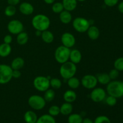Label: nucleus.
<instances>
[{"mask_svg":"<svg viewBox=\"0 0 123 123\" xmlns=\"http://www.w3.org/2000/svg\"><path fill=\"white\" fill-rule=\"evenodd\" d=\"M50 19L48 16L44 14H37L32 20V25L37 31H43L47 30L50 26Z\"/></svg>","mask_w":123,"mask_h":123,"instance_id":"nucleus-1","label":"nucleus"},{"mask_svg":"<svg viewBox=\"0 0 123 123\" xmlns=\"http://www.w3.org/2000/svg\"><path fill=\"white\" fill-rule=\"evenodd\" d=\"M106 91L109 96L115 98H121L123 97V82L118 80L111 81L107 84Z\"/></svg>","mask_w":123,"mask_h":123,"instance_id":"nucleus-2","label":"nucleus"},{"mask_svg":"<svg viewBox=\"0 0 123 123\" xmlns=\"http://www.w3.org/2000/svg\"><path fill=\"white\" fill-rule=\"evenodd\" d=\"M76 70L77 67L75 64L71 61H67L62 64L60 68V73L63 79L68 80L75 75Z\"/></svg>","mask_w":123,"mask_h":123,"instance_id":"nucleus-3","label":"nucleus"},{"mask_svg":"<svg viewBox=\"0 0 123 123\" xmlns=\"http://www.w3.org/2000/svg\"><path fill=\"white\" fill-rule=\"evenodd\" d=\"M70 51L71 50L70 48H67L63 45L58 47L54 55L56 61L61 64L68 61L69 60Z\"/></svg>","mask_w":123,"mask_h":123,"instance_id":"nucleus-4","label":"nucleus"},{"mask_svg":"<svg viewBox=\"0 0 123 123\" xmlns=\"http://www.w3.org/2000/svg\"><path fill=\"white\" fill-rule=\"evenodd\" d=\"M13 69L7 64H0V84H6L12 79Z\"/></svg>","mask_w":123,"mask_h":123,"instance_id":"nucleus-5","label":"nucleus"},{"mask_svg":"<svg viewBox=\"0 0 123 123\" xmlns=\"http://www.w3.org/2000/svg\"><path fill=\"white\" fill-rule=\"evenodd\" d=\"M28 104L32 109L39 111L43 109L46 105V100L42 96L32 95L28 99Z\"/></svg>","mask_w":123,"mask_h":123,"instance_id":"nucleus-6","label":"nucleus"},{"mask_svg":"<svg viewBox=\"0 0 123 123\" xmlns=\"http://www.w3.org/2000/svg\"><path fill=\"white\" fill-rule=\"evenodd\" d=\"M33 84L36 90L41 92H44L50 86V80L47 77L39 76L35 78Z\"/></svg>","mask_w":123,"mask_h":123,"instance_id":"nucleus-7","label":"nucleus"},{"mask_svg":"<svg viewBox=\"0 0 123 123\" xmlns=\"http://www.w3.org/2000/svg\"><path fill=\"white\" fill-rule=\"evenodd\" d=\"M73 26L76 31L82 33L87 31L88 29L90 26V23L85 18L78 17L73 20Z\"/></svg>","mask_w":123,"mask_h":123,"instance_id":"nucleus-8","label":"nucleus"},{"mask_svg":"<svg viewBox=\"0 0 123 123\" xmlns=\"http://www.w3.org/2000/svg\"><path fill=\"white\" fill-rule=\"evenodd\" d=\"M96 76L92 74H86L81 79L82 85L86 89H94L97 84Z\"/></svg>","mask_w":123,"mask_h":123,"instance_id":"nucleus-9","label":"nucleus"},{"mask_svg":"<svg viewBox=\"0 0 123 123\" xmlns=\"http://www.w3.org/2000/svg\"><path fill=\"white\" fill-rule=\"evenodd\" d=\"M7 29L12 34H18L23 31L24 25L19 20H12L8 24Z\"/></svg>","mask_w":123,"mask_h":123,"instance_id":"nucleus-10","label":"nucleus"},{"mask_svg":"<svg viewBox=\"0 0 123 123\" xmlns=\"http://www.w3.org/2000/svg\"><path fill=\"white\" fill-rule=\"evenodd\" d=\"M106 93L104 89L102 88H94L90 94V97L93 102L98 103L104 100L106 98Z\"/></svg>","mask_w":123,"mask_h":123,"instance_id":"nucleus-11","label":"nucleus"},{"mask_svg":"<svg viewBox=\"0 0 123 123\" xmlns=\"http://www.w3.org/2000/svg\"><path fill=\"white\" fill-rule=\"evenodd\" d=\"M61 42L64 46L71 48L74 46L76 43L75 37L70 32H65L62 35L61 38Z\"/></svg>","mask_w":123,"mask_h":123,"instance_id":"nucleus-12","label":"nucleus"},{"mask_svg":"<svg viewBox=\"0 0 123 123\" xmlns=\"http://www.w3.org/2000/svg\"><path fill=\"white\" fill-rule=\"evenodd\" d=\"M19 11L25 15H30L34 12V7L29 2H24L19 6Z\"/></svg>","mask_w":123,"mask_h":123,"instance_id":"nucleus-13","label":"nucleus"},{"mask_svg":"<svg viewBox=\"0 0 123 123\" xmlns=\"http://www.w3.org/2000/svg\"><path fill=\"white\" fill-rule=\"evenodd\" d=\"M69 59L71 62L75 64L79 63L82 60L81 53L78 49H73L70 51Z\"/></svg>","mask_w":123,"mask_h":123,"instance_id":"nucleus-14","label":"nucleus"},{"mask_svg":"<svg viewBox=\"0 0 123 123\" xmlns=\"http://www.w3.org/2000/svg\"><path fill=\"white\" fill-rule=\"evenodd\" d=\"M24 118L26 123H36L38 117L34 112L32 111H28L24 114Z\"/></svg>","mask_w":123,"mask_h":123,"instance_id":"nucleus-15","label":"nucleus"},{"mask_svg":"<svg viewBox=\"0 0 123 123\" xmlns=\"http://www.w3.org/2000/svg\"><path fill=\"white\" fill-rule=\"evenodd\" d=\"M88 36L91 40H96L99 37L100 31L96 26H91L87 30Z\"/></svg>","mask_w":123,"mask_h":123,"instance_id":"nucleus-16","label":"nucleus"},{"mask_svg":"<svg viewBox=\"0 0 123 123\" xmlns=\"http://www.w3.org/2000/svg\"><path fill=\"white\" fill-rule=\"evenodd\" d=\"M64 8L68 12L74 10L77 6V0H62Z\"/></svg>","mask_w":123,"mask_h":123,"instance_id":"nucleus-17","label":"nucleus"},{"mask_svg":"<svg viewBox=\"0 0 123 123\" xmlns=\"http://www.w3.org/2000/svg\"><path fill=\"white\" fill-rule=\"evenodd\" d=\"M63 98L66 102L72 103V102H74L76 99V93L73 90H67L64 94Z\"/></svg>","mask_w":123,"mask_h":123,"instance_id":"nucleus-18","label":"nucleus"},{"mask_svg":"<svg viewBox=\"0 0 123 123\" xmlns=\"http://www.w3.org/2000/svg\"><path fill=\"white\" fill-rule=\"evenodd\" d=\"M12 52V48L10 44L2 43L0 44V56L1 57H7Z\"/></svg>","mask_w":123,"mask_h":123,"instance_id":"nucleus-19","label":"nucleus"},{"mask_svg":"<svg viewBox=\"0 0 123 123\" xmlns=\"http://www.w3.org/2000/svg\"><path fill=\"white\" fill-rule=\"evenodd\" d=\"M25 61L21 57H17L12 61L11 66L13 70H20L24 66Z\"/></svg>","mask_w":123,"mask_h":123,"instance_id":"nucleus-20","label":"nucleus"},{"mask_svg":"<svg viewBox=\"0 0 123 123\" xmlns=\"http://www.w3.org/2000/svg\"><path fill=\"white\" fill-rule=\"evenodd\" d=\"M60 19L62 23L68 24L72 19V16L70 12L67 10L62 11L60 14Z\"/></svg>","mask_w":123,"mask_h":123,"instance_id":"nucleus-21","label":"nucleus"},{"mask_svg":"<svg viewBox=\"0 0 123 123\" xmlns=\"http://www.w3.org/2000/svg\"><path fill=\"white\" fill-rule=\"evenodd\" d=\"M60 113L63 115H68L71 114L73 111V106L70 103L66 102L60 107Z\"/></svg>","mask_w":123,"mask_h":123,"instance_id":"nucleus-22","label":"nucleus"},{"mask_svg":"<svg viewBox=\"0 0 123 123\" xmlns=\"http://www.w3.org/2000/svg\"><path fill=\"white\" fill-rule=\"evenodd\" d=\"M36 123H56L54 117L49 114H44L38 118Z\"/></svg>","mask_w":123,"mask_h":123,"instance_id":"nucleus-23","label":"nucleus"},{"mask_svg":"<svg viewBox=\"0 0 123 123\" xmlns=\"http://www.w3.org/2000/svg\"><path fill=\"white\" fill-rule=\"evenodd\" d=\"M41 37L43 42H45L46 43H51L54 41V34L48 30L42 31Z\"/></svg>","mask_w":123,"mask_h":123,"instance_id":"nucleus-24","label":"nucleus"},{"mask_svg":"<svg viewBox=\"0 0 123 123\" xmlns=\"http://www.w3.org/2000/svg\"><path fill=\"white\" fill-rule=\"evenodd\" d=\"M97 82L102 85H107L111 82V78L107 73H100L97 75Z\"/></svg>","mask_w":123,"mask_h":123,"instance_id":"nucleus-25","label":"nucleus"},{"mask_svg":"<svg viewBox=\"0 0 123 123\" xmlns=\"http://www.w3.org/2000/svg\"><path fill=\"white\" fill-rule=\"evenodd\" d=\"M16 41L20 45L25 44L28 41V35L25 32H21L18 34L16 37Z\"/></svg>","mask_w":123,"mask_h":123,"instance_id":"nucleus-26","label":"nucleus"},{"mask_svg":"<svg viewBox=\"0 0 123 123\" xmlns=\"http://www.w3.org/2000/svg\"><path fill=\"white\" fill-rule=\"evenodd\" d=\"M83 118L80 114H70L68 117V123H82Z\"/></svg>","mask_w":123,"mask_h":123,"instance_id":"nucleus-27","label":"nucleus"},{"mask_svg":"<svg viewBox=\"0 0 123 123\" xmlns=\"http://www.w3.org/2000/svg\"><path fill=\"white\" fill-rule=\"evenodd\" d=\"M68 86L72 89H76L80 85V80L78 78L76 77H72L71 78L68 79L67 81Z\"/></svg>","mask_w":123,"mask_h":123,"instance_id":"nucleus-28","label":"nucleus"},{"mask_svg":"<svg viewBox=\"0 0 123 123\" xmlns=\"http://www.w3.org/2000/svg\"><path fill=\"white\" fill-rule=\"evenodd\" d=\"M44 92H45V93H44L43 98H44L46 102H51L54 99L55 96V92L54 90H52V89H48Z\"/></svg>","mask_w":123,"mask_h":123,"instance_id":"nucleus-29","label":"nucleus"},{"mask_svg":"<svg viewBox=\"0 0 123 123\" xmlns=\"http://www.w3.org/2000/svg\"><path fill=\"white\" fill-rule=\"evenodd\" d=\"M16 12V7L13 6H10L8 5L4 10V13L8 17H12L15 14Z\"/></svg>","mask_w":123,"mask_h":123,"instance_id":"nucleus-30","label":"nucleus"},{"mask_svg":"<svg viewBox=\"0 0 123 123\" xmlns=\"http://www.w3.org/2000/svg\"><path fill=\"white\" fill-rule=\"evenodd\" d=\"M62 85V82L61 80L58 78H52L50 80V86L54 89H59Z\"/></svg>","mask_w":123,"mask_h":123,"instance_id":"nucleus-31","label":"nucleus"},{"mask_svg":"<svg viewBox=\"0 0 123 123\" xmlns=\"http://www.w3.org/2000/svg\"><path fill=\"white\" fill-rule=\"evenodd\" d=\"M48 112L50 115L52 117H55L60 114V108L58 106L53 105L49 108Z\"/></svg>","mask_w":123,"mask_h":123,"instance_id":"nucleus-32","label":"nucleus"},{"mask_svg":"<svg viewBox=\"0 0 123 123\" xmlns=\"http://www.w3.org/2000/svg\"><path fill=\"white\" fill-rule=\"evenodd\" d=\"M52 11L55 13H60L63 11L64 8L62 3L57 2L53 4L52 7Z\"/></svg>","mask_w":123,"mask_h":123,"instance_id":"nucleus-33","label":"nucleus"},{"mask_svg":"<svg viewBox=\"0 0 123 123\" xmlns=\"http://www.w3.org/2000/svg\"><path fill=\"white\" fill-rule=\"evenodd\" d=\"M114 68L117 70L123 71V57H120L117 59L114 64Z\"/></svg>","mask_w":123,"mask_h":123,"instance_id":"nucleus-34","label":"nucleus"},{"mask_svg":"<svg viewBox=\"0 0 123 123\" xmlns=\"http://www.w3.org/2000/svg\"><path fill=\"white\" fill-rule=\"evenodd\" d=\"M94 123H111V121L108 117L105 115H100L95 119Z\"/></svg>","mask_w":123,"mask_h":123,"instance_id":"nucleus-35","label":"nucleus"},{"mask_svg":"<svg viewBox=\"0 0 123 123\" xmlns=\"http://www.w3.org/2000/svg\"><path fill=\"white\" fill-rule=\"evenodd\" d=\"M105 102L108 106H115L117 104V98H115V97H113L112 96H109L108 97L106 98Z\"/></svg>","mask_w":123,"mask_h":123,"instance_id":"nucleus-36","label":"nucleus"},{"mask_svg":"<svg viewBox=\"0 0 123 123\" xmlns=\"http://www.w3.org/2000/svg\"><path fill=\"white\" fill-rule=\"evenodd\" d=\"M119 74H120V73H119V71L117 70V69H115V68H114V69L111 70L108 74H109L111 79L114 80V79H116L118 77Z\"/></svg>","mask_w":123,"mask_h":123,"instance_id":"nucleus-37","label":"nucleus"},{"mask_svg":"<svg viewBox=\"0 0 123 123\" xmlns=\"http://www.w3.org/2000/svg\"><path fill=\"white\" fill-rule=\"evenodd\" d=\"M119 0H104L105 5L108 7H114L118 2Z\"/></svg>","mask_w":123,"mask_h":123,"instance_id":"nucleus-38","label":"nucleus"},{"mask_svg":"<svg viewBox=\"0 0 123 123\" xmlns=\"http://www.w3.org/2000/svg\"><path fill=\"white\" fill-rule=\"evenodd\" d=\"M21 76V73L19 70H13L12 72V76L14 78H19Z\"/></svg>","mask_w":123,"mask_h":123,"instance_id":"nucleus-39","label":"nucleus"},{"mask_svg":"<svg viewBox=\"0 0 123 123\" xmlns=\"http://www.w3.org/2000/svg\"><path fill=\"white\" fill-rule=\"evenodd\" d=\"M12 40L13 38L10 35H6L4 38V42L7 44H10L12 42Z\"/></svg>","mask_w":123,"mask_h":123,"instance_id":"nucleus-40","label":"nucleus"},{"mask_svg":"<svg viewBox=\"0 0 123 123\" xmlns=\"http://www.w3.org/2000/svg\"><path fill=\"white\" fill-rule=\"evenodd\" d=\"M8 5L15 6L20 2V0H7Z\"/></svg>","mask_w":123,"mask_h":123,"instance_id":"nucleus-41","label":"nucleus"},{"mask_svg":"<svg viewBox=\"0 0 123 123\" xmlns=\"http://www.w3.org/2000/svg\"><path fill=\"white\" fill-rule=\"evenodd\" d=\"M118 9L119 12H120V13H123V1H122V2H121L119 4L118 6Z\"/></svg>","mask_w":123,"mask_h":123,"instance_id":"nucleus-42","label":"nucleus"},{"mask_svg":"<svg viewBox=\"0 0 123 123\" xmlns=\"http://www.w3.org/2000/svg\"><path fill=\"white\" fill-rule=\"evenodd\" d=\"M82 123H94V121L88 118H85L83 119Z\"/></svg>","mask_w":123,"mask_h":123,"instance_id":"nucleus-43","label":"nucleus"},{"mask_svg":"<svg viewBox=\"0 0 123 123\" xmlns=\"http://www.w3.org/2000/svg\"><path fill=\"white\" fill-rule=\"evenodd\" d=\"M55 0H44V2H46L48 4H53L54 2H55Z\"/></svg>","mask_w":123,"mask_h":123,"instance_id":"nucleus-44","label":"nucleus"},{"mask_svg":"<svg viewBox=\"0 0 123 123\" xmlns=\"http://www.w3.org/2000/svg\"><path fill=\"white\" fill-rule=\"evenodd\" d=\"M77 1H80V2H83V1H85V0H77Z\"/></svg>","mask_w":123,"mask_h":123,"instance_id":"nucleus-45","label":"nucleus"}]
</instances>
